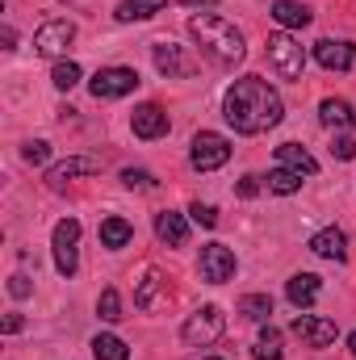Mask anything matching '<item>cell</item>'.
<instances>
[{
  "label": "cell",
  "instance_id": "4dcf8cb0",
  "mask_svg": "<svg viewBox=\"0 0 356 360\" xmlns=\"http://www.w3.org/2000/svg\"><path fill=\"white\" fill-rule=\"evenodd\" d=\"M331 155H336V160H344V164H348V160H356V139L348 134V130H340V134H336Z\"/></svg>",
  "mask_w": 356,
  "mask_h": 360
},
{
  "label": "cell",
  "instance_id": "ba28073f",
  "mask_svg": "<svg viewBox=\"0 0 356 360\" xmlns=\"http://www.w3.org/2000/svg\"><path fill=\"white\" fill-rule=\"evenodd\" d=\"M72 42H76V21H68V17H51V21H42L38 34H34V51L46 55V59H59Z\"/></svg>",
  "mask_w": 356,
  "mask_h": 360
},
{
  "label": "cell",
  "instance_id": "7402d4cb",
  "mask_svg": "<svg viewBox=\"0 0 356 360\" xmlns=\"http://www.w3.org/2000/svg\"><path fill=\"white\" fill-rule=\"evenodd\" d=\"M101 248H109V252H117V248H126L130 239H134V226L126 222V218H117V214H109V218H101Z\"/></svg>",
  "mask_w": 356,
  "mask_h": 360
},
{
  "label": "cell",
  "instance_id": "d6986e66",
  "mask_svg": "<svg viewBox=\"0 0 356 360\" xmlns=\"http://www.w3.org/2000/svg\"><path fill=\"white\" fill-rule=\"evenodd\" d=\"M151 59H155V72H160V76H168V80L189 76V63H184L180 46H172V42H155V46H151Z\"/></svg>",
  "mask_w": 356,
  "mask_h": 360
},
{
  "label": "cell",
  "instance_id": "83f0119b",
  "mask_svg": "<svg viewBox=\"0 0 356 360\" xmlns=\"http://www.w3.org/2000/svg\"><path fill=\"white\" fill-rule=\"evenodd\" d=\"M51 80H55V89H59V92L76 89V84H80V63H72V59H59V63H55V72H51Z\"/></svg>",
  "mask_w": 356,
  "mask_h": 360
},
{
  "label": "cell",
  "instance_id": "836d02e7",
  "mask_svg": "<svg viewBox=\"0 0 356 360\" xmlns=\"http://www.w3.org/2000/svg\"><path fill=\"white\" fill-rule=\"evenodd\" d=\"M8 293H13L17 302H21V297H30V293H34L30 276H25V272H13V276H8Z\"/></svg>",
  "mask_w": 356,
  "mask_h": 360
},
{
  "label": "cell",
  "instance_id": "5b68a950",
  "mask_svg": "<svg viewBox=\"0 0 356 360\" xmlns=\"http://www.w3.org/2000/svg\"><path fill=\"white\" fill-rule=\"evenodd\" d=\"M51 248H55V269L59 276H76L80 269V256H76V248H80V222L76 218H59L55 222V235H51Z\"/></svg>",
  "mask_w": 356,
  "mask_h": 360
},
{
  "label": "cell",
  "instance_id": "52a82bcc",
  "mask_svg": "<svg viewBox=\"0 0 356 360\" xmlns=\"http://www.w3.org/2000/svg\"><path fill=\"white\" fill-rule=\"evenodd\" d=\"M139 84H143V80H139L134 68H101L89 80V92L96 101H117V96H130Z\"/></svg>",
  "mask_w": 356,
  "mask_h": 360
},
{
  "label": "cell",
  "instance_id": "2e32d148",
  "mask_svg": "<svg viewBox=\"0 0 356 360\" xmlns=\"http://www.w3.org/2000/svg\"><path fill=\"white\" fill-rule=\"evenodd\" d=\"M310 252H314V256H323V260L344 264V260H348V235H344L340 226H327V231H319V235L310 239Z\"/></svg>",
  "mask_w": 356,
  "mask_h": 360
},
{
  "label": "cell",
  "instance_id": "4316f807",
  "mask_svg": "<svg viewBox=\"0 0 356 360\" xmlns=\"http://www.w3.org/2000/svg\"><path fill=\"white\" fill-rule=\"evenodd\" d=\"M268 193H276V197H289V193H298L302 188V172H293V168H276V172H268Z\"/></svg>",
  "mask_w": 356,
  "mask_h": 360
},
{
  "label": "cell",
  "instance_id": "d4e9b609",
  "mask_svg": "<svg viewBox=\"0 0 356 360\" xmlns=\"http://www.w3.org/2000/svg\"><path fill=\"white\" fill-rule=\"evenodd\" d=\"M252 356H256V360H285V348H281V331H276L272 323H268L265 331H260V340H256Z\"/></svg>",
  "mask_w": 356,
  "mask_h": 360
},
{
  "label": "cell",
  "instance_id": "603a6c76",
  "mask_svg": "<svg viewBox=\"0 0 356 360\" xmlns=\"http://www.w3.org/2000/svg\"><path fill=\"white\" fill-rule=\"evenodd\" d=\"M168 8V0H122L117 8H113V17L117 21H151L155 13H164Z\"/></svg>",
  "mask_w": 356,
  "mask_h": 360
},
{
  "label": "cell",
  "instance_id": "e575fe53",
  "mask_svg": "<svg viewBox=\"0 0 356 360\" xmlns=\"http://www.w3.org/2000/svg\"><path fill=\"white\" fill-rule=\"evenodd\" d=\"M235 193H239V197H256V193H260V176H243L235 184Z\"/></svg>",
  "mask_w": 356,
  "mask_h": 360
},
{
  "label": "cell",
  "instance_id": "3957f363",
  "mask_svg": "<svg viewBox=\"0 0 356 360\" xmlns=\"http://www.w3.org/2000/svg\"><path fill=\"white\" fill-rule=\"evenodd\" d=\"M268 63L281 80H302L306 72V46L293 34H268Z\"/></svg>",
  "mask_w": 356,
  "mask_h": 360
},
{
  "label": "cell",
  "instance_id": "7a4b0ae2",
  "mask_svg": "<svg viewBox=\"0 0 356 360\" xmlns=\"http://www.w3.org/2000/svg\"><path fill=\"white\" fill-rule=\"evenodd\" d=\"M189 34H193V42H197L218 68H239V63L248 59L243 34H239L227 17H218V13H193V17H189Z\"/></svg>",
  "mask_w": 356,
  "mask_h": 360
},
{
  "label": "cell",
  "instance_id": "ffe728a7",
  "mask_svg": "<svg viewBox=\"0 0 356 360\" xmlns=\"http://www.w3.org/2000/svg\"><path fill=\"white\" fill-rule=\"evenodd\" d=\"M319 117H323V126H331V130H352L356 126V109L348 101H340V96H327V101L319 105Z\"/></svg>",
  "mask_w": 356,
  "mask_h": 360
},
{
  "label": "cell",
  "instance_id": "74e56055",
  "mask_svg": "<svg viewBox=\"0 0 356 360\" xmlns=\"http://www.w3.org/2000/svg\"><path fill=\"white\" fill-rule=\"evenodd\" d=\"M205 360H222V356H205Z\"/></svg>",
  "mask_w": 356,
  "mask_h": 360
},
{
  "label": "cell",
  "instance_id": "f1b7e54d",
  "mask_svg": "<svg viewBox=\"0 0 356 360\" xmlns=\"http://www.w3.org/2000/svg\"><path fill=\"white\" fill-rule=\"evenodd\" d=\"M96 314H101L105 323H117V319H122V297H117V289H101V297H96Z\"/></svg>",
  "mask_w": 356,
  "mask_h": 360
},
{
  "label": "cell",
  "instance_id": "4fadbf2b",
  "mask_svg": "<svg viewBox=\"0 0 356 360\" xmlns=\"http://www.w3.org/2000/svg\"><path fill=\"white\" fill-rule=\"evenodd\" d=\"M96 172H101V160H96V155H68V160H59V164L46 172V184H51V188H63L68 180L96 176Z\"/></svg>",
  "mask_w": 356,
  "mask_h": 360
},
{
  "label": "cell",
  "instance_id": "8992f818",
  "mask_svg": "<svg viewBox=\"0 0 356 360\" xmlns=\"http://www.w3.org/2000/svg\"><path fill=\"white\" fill-rule=\"evenodd\" d=\"M222 327H227V314H222L218 306H201V310H193V314L184 319L180 340L193 344V348H205V344H214V340L222 335Z\"/></svg>",
  "mask_w": 356,
  "mask_h": 360
},
{
  "label": "cell",
  "instance_id": "e0dca14e",
  "mask_svg": "<svg viewBox=\"0 0 356 360\" xmlns=\"http://www.w3.org/2000/svg\"><path fill=\"white\" fill-rule=\"evenodd\" d=\"M272 21L281 25V30H306L310 21H314V13L302 4V0H272Z\"/></svg>",
  "mask_w": 356,
  "mask_h": 360
},
{
  "label": "cell",
  "instance_id": "cb8c5ba5",
  "mask_svg": "<svg viewBox=\"0 0 356 360\" xmlns=\"http://www.w3.org/2000/svg\"><path fill=\"white\" fill-rule=\"evenodd\" d=\"M92 356L96 360H130V348L117 335H92Z\"/></svg>",
  "mask_w": 356,
  "mask_h": 360
},
{
  "label": "cell",
  "instance_id": "44dd1931",
  "mask_svg": "<svg viewBox=\"0 0 356 360\" xmlns=\"http://www.w3.org/2000/svg\"><path fill=\"white\" fill-rule=\"evenodd\" d=\"M276 164H281V168H293V172H302V176H314V172H319L314 155H310L306 147H298V143H281V147H276Z\"/></svg>",
  "mask_w": 356,
  "mask_h": 360
},
{
  "label": "cell",
  "instance_id": "5bb4252c",
  "mask_svg": "<svg viewBox=\"0 0 356 360\" xmlns=\"http://www.w3.org/2000/svg\"><path fill=\"white\" fill-rule=\"evenodd\" d=\"M134 306H139L143 314H151V310L168 306V281H164L155 269L143 272V281H139V289H134Z\"/></svg>",
  "mask_w": 356,
  "mask_h": 360
},
{
  "label": "cell",
  "instance_id": "6da1fadb",
  "mask_svg": "<svg viewBox=\"0 0 356 360\" xmlns=\"http://www.w3.org/2000/svg\"><path fill=\"white\" fill-rule=\"evenodd\" d=\"M222 117L235 126V134H265L285 117V101L260 76H243L235 80L222 96Z\"/></svg>",
  "mask_w": 356,
  "mask_h": 360
},
{
  "label": "cell",
  "instance_id": "d590c367",
  "mask_svg": "<svg viewBox=\"0 0 356 360\" xmlns=\"http://www.w3.org/2000/svg\"><path fill=\"white\" fill-rule=\"evenodd\" d=\"M21 327H25V319H21V314H4V335H17Z\"/></svg>",
  "mask_w": 356,
  "mask_h": 360
},
{
  "label": "cell",
  "instance_id": "7c38bea8",
  "mask_svg": "<svg viewBox=\"0 0 356 360\" xmlns=\"http://www.w3.org/2000/svg\"><path fill=\"white\" fill-rule=\"evenodd\" d=\"M130 130H134L139 139H164V134L172 130V122H168V113H164L155 101H147V105H139V109L130 113Z\"/></svg>",
  "mask_w": 356,
  "mask_h": 360
},
{
  "label": "cell",
  "instance_id": "484cf974",
  "mask_svg": "<svg viewBox=\"0 0 356 360\" xmlns=\"http://www.w3.org/2000/svg\"><path fill=\"white\" fill-rule=\"evenodd\" d=\"M239 314L252 319V323H268V314H272V297H268V293H248V297H239Z\"/></svg>",
  "mask_w": 356,
  "mask_h": 360
},
{
  "label": "cell",
  "instance_id": "8fae6325",
  "mask_svg": "<svg viewBox=\"0 0 356 360\" xmlns=\"http://www.w3.org/2000/svg\"><path fill=\"white\" fill-rule=\"evenodd\" d=\"M314 59H319V68H327V72H352L356 46L344 42V38H319V42H314Z\"/></svg>",
  "mask_w": 356,
  "mask_h": 360
},
{
  "label": "cell",
  "instance_id": "9a60e30c",
  "mask_svg": "<svg viewBox=\"0 0 356 360\" xmlns=\"http://www.w3.org/2000/svg\"><path fill=\"white\" fill-rule=\"evenodd\" d=\"M319 289H323V281H319L314 272H293V276L285 281V297H289L298 310H310V306L319 302Z\"/></svg>",
  "mask_w": 356,
  "mask_h": 360
},
{
  "label": "cell",
  "instance_id": "f546056e",
  "mask_svg": "<svg viewBox=\"0 0 356 360\" xmlns=\"http://www.w3.org/2000/svg\"><path fill=\"white\" fill-rule=\"evenodd\" d=\"M21 160H25V164H34V168H38V164H46V160H51V143H42V139L25 143V147H21Z\"/></svg>",
  "mask_w": 356,
  "mask_h": 360
},
{
  "label": "cell",
  "instance_id": "8d00e7d4",
  "mask_svg": "<svg viewBox=\"0 0 356 360\" xmlns=\"http://www.w3.org/2000/svg\"><path fill=\"white\" fill-rule=\"evenodd\" d=\"M348 352H352V356H356V331H352V335H348Z\"/></svg>",
  "mask_w": 356,
  "mask_h": 360
},
{
  "label": "cell",
  "instance_id": "30bf717a",
  "mask_svg": "<svg viewBox=\"0 0 356 360\" xmlns=\"http://www.w3.org/2000/svg\"><path fill=\"white\" fill-rule=\"evenodd\" d=\"M289 331H293L306 348H327V344H336V335H340V327H336L331 319H319V314H298Z\"/></svg>",
  "mask_w": 356,
  "mask_h": 360
},
{
  "label": "cell",
  "instance_id": "277c9868",
  "mask_svg": "<svg viewBox=\"0 0 356 360\" xmlns=\"http://www.w3.org/2000/svg\"><path fill=\"white\" fill-rule=\"evenodd\" d=\"M231 160V139L218 134V130H197L193 143H189V164L197 172H218L222 164Z\"/></svg>",
  "mask_w": 356,
  "mask_h": 360
},
{
  "label": "cell",
  "instance_id": "d6a6232c",
  "mask_svg": "<svg viewBox=\"0 0 356 360\" xmlns=\"http://www.w3.org/2000/svg\"><path fill=\"white\" fill-rule=\"evenodd\" d=\"M189 214H193V222H197V226H218V214H214V205H201V201H193V205H189Z\"/></svg>",
  "mask_w": 356,
  "mask_h": 360
},
{
  "label": "cell",
  "instance_id": "ac0fdd59",
  "mask_svg": "<svg viewBox=\"0 0 356 360\" xmlns=\"http://www.w3.org/2000/svg\"><path fill=\"white\" fill-rule=\"evenodd\" d=\"M155 235H160V243H168V248H184V243H189V222H184V214H177V210L155 214Z\"/></svg>",
  "mask_w": 356,
  "mask_h": 360
},
{
  "label": "cell",
  "instance_id": "9c48e42d",
  "mask_svg": "<svg viewBox=\"0 0 356 360\" xmlns=\"http://www.w3.org/2000/svg\"><path fill=\"white\" fill-rule=\"evenodd\" d=\"M235 269H239V260H235V252H231L227 243H205V248H201L197 272H201L205 285H227V281L235 276Z\"/></svg>",
  "mask_w": 356,
  "mask_h": 360
},
{
  "label": "cell",
  "instance_id": "1f68e13d",
  "mask_svg": "<svg viewBox=\"0 0 356 360\" xmlns=\"http://www.w3.org/2000/svg\"><path fill=\"white\" fill-rule=\"evenodd\" d=\"M122 184H126V188H155V176H151L147 168H126V172H122Z\"/></svg>",
  "mask_w": 356,
  "mask_h": 360
}]
</instances>
